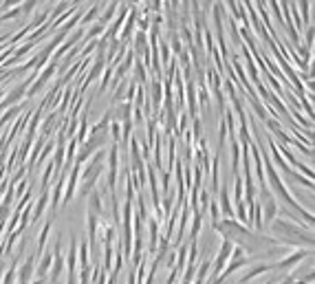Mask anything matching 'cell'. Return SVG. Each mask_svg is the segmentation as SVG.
Listing matches in <instances>:
<instances>
[{
  "label": "cell",
  "instance_id": "3",
  "mask_svg": "<svg viewBox=\"0 0 315 284\" xmlns=\"http://www.w3.org/2000/svg\"><path fill=\"white\" fill-rule=\"evenodd\" d=\"M49 231H51V222H47V225L42 227V231H40V238H38V247H35V253H42L44 247H47V240H49Z\"/></svg>",
  "mask_w": 315,
  "mask_h": 284
},
{
  "label": "cell",
  "instance_id": "1",
  "mask_svg": "<svg viewBox=\"0 0 315 284\" xmlns=\"http://www.w3.org/2000/svg\"><path fill=\"white\" fill-rule=\"evenodd\" d=\"M210 269H212V260H203L201 267H196V278L192 284H205L210 278Z\"/></svg>",
  "mask_w": 315,
  "mask_h": 284
},
{
  "label": "cell",
  "instance_id": "2",
  "mask_svg": "<svg viewBox=\"0 0 315 284\" xmlns=\"http://www.w3.org/2000/svg\"><path fill=\"white\" fill-rule=\"evenodd\" d=\"M47 205H49V192H42V196H40V201H38V205L31 207V220H40L44 214V210H47Z\"/></svg>",
  "mask_w": 315,
  "mask_h": 284
}]
</instances>
